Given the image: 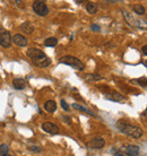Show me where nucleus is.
I'll return each mask as SVG.
<instances>
[{"label": "nucleus", "mask_w": 147, "mask_h": 156, "mask_svg": "<svg viewBox=\"0 0 147 156\" xmlns=\"http://www.w3.org/2000/svg\"><path fill=\"white\" fill-rule=\"evenodd\" d=\"M27 57L31 59V61L35 66L40 68H47L51 65V59L43 51L36 48H30L27 50Z\"/></svg>", "instance_id": "f257e3e1"}, {"label": "nucleus", "mask_w": 147, "mask_h": 156, "mask_svg": "<svg viewBox=\"0 0 147 156\" xmlns=\"http://www.w3.org/2000/svg\"><path fill=\"white\" fill-rule=\"evenodd\" d=\"M117 128L120 130L121 133L127 135V136L131 137V138H140L143 136V130L140 127L135 125H130V123H126L122 120H120L118 123H117Z\"/></svg>", "instance_id": "f03ea898"}, {"label": "nucleus", "mask_w": 147, "mask_h": 156, "mask_svg": "<svg viewBox=\"0 0 147 156\" xmlns=\"http://www.w3.org/2000/svg\"><path fill=\"white\" fill-rule=\"evenodd\" d=\"M59 62L63 63V65H68V66L73 67L77 70H84L85 65L83 63V61H81L78 58L74 57V55H63L59 59Z\"/></svg>", "instance_id": "7ed1b4c3"}, {"label": "nucleus", "mask_w": 147, "mask_h": 156, "mask_svg": "<svg viewBox=\"0 0 147 156\" xmlns=\"http://www.w3.org/2000/svg\"><path fill=\"white\" fill-rule=\"evenodd\" d=\"M124 12V18L127 20L128 24H130L131 26H135V27H138V28H147V23L145 20H138V18H135L132 15H130L128 12Z\"/></svg>", "instance_id": "20e7f679"}, {"label": "nucleus", "mask_w": 147, "mask_h": 156, "mask_svg": "<svg viewBox=\"0 0 147 156\" xmlns=\"http://www.w3.org/2000/svg\"><path fill=\"white\" fill-rule=\"evenodd\" d=\"M33 10L38 16L44 17L49 14V7L47 6V4L44 1H34L33 2Z\"/></svg>", "instance_id": "39448f33"}, {"label": "nucleus", "mask_w": 147, "mask_h": 156, "mask_svg": "<svg viewBox=\"0 0 147 156\" xmlns=\"http://www.w3.org/2000/svg\"><path fill=\"white\" fill-rule=\"evenodd\" d=\"M13 37L10 35L9 31L6 30H1L0 31V45L2 48H9L12 45Z\"/></svg>", "instance_id": "423d86ee"}, {"label": "nucleus", "mask_w": 147, "mask_h": 156, "mask_svg": "<svg viewBox=\"0 0 147 156\" xmlns=\"http://www.w3.org/2000/svg\"><path fill=\"white\" fill-rule=\"evenodd\" d=\"M120 151L127 156H137L139 154V147L137 145H127V146L121 147Z\"/></svg>", "instance_id": "0eeeda50"}, {"label": "nucleus", "mask_w": 147, "mask_h": 156, "mask_svg": "<svg viewBox=\"0 0 147 156\" xmlns=\"http://www.w3.org/2000/svg\"><path fill=\"white\" fill-rule=\"evenodd\" d=\"M42 129L47 133H50V135H58L59 133V127L52 123V122H43Z\"/></svg>", "instance_id": "6e6552de"}, {"label": "nucleus", "mask_w": 147, "mask_h": 156, "mask_svg": "<svg viewBox=\"0 0 147 156\" xmlns=\"http://www.w3.org/2000/svg\"><path fill=\"white\" fill-rule=\"evenodd\" d=\"M105 145V140L102 137H95L88 143V146L93 149H101L103 148Z\"/></svg>", "instance_id": "1a4fd4ad"}, {"label": "nucleus", "mask_w": 147, "mask_h": 156, "mask_svg": "<svg viewBox=\"0 0 147 156\" xmlns=\"http://www.w3.org/2000/svg\"><path fill=\"white\" fill-rule=\"evenodd\" d=\"M105 98L113 102H122L126 100V96L118 93V92H109V93L105 94Z\"/></svg>", "instance_id": "9d476101"}, {"label": "nucleus", "mask_w": 147, "mask_h": 156, "mask_svg": "<svg viewBox=\"0 0 147 156\" xmlns=\"http://www.w3.org/2000/svg\"><path fill=\"white\" fill-rule=\"evenodd\" d=\"M13 41L18 47H26L27 45V39L22 34H15L13 37Z\"/></svg>", "instance_id": "9b49d317"}, {"label": "nucleus", "mask_w": 147, "mask_h": 156, "mask_svg": "<svg viewBox=\"0 0 147 156\" xmlns=\"http://www.w3.org/2000/svg\"><path fill=\"white\" fill-rule=\"evenodd\" d=\"M13 87L15 90H24L26 87V80L25 79H22V78H16L13 80Z\"/></svg>", "instance_id": "f8f14e48"}, {"label": "nucleus", "mask_w": 147, "mask_h": 156, "mask_svg": "<svg viewBox=\"0 0 147 156\" xmlns=\"http://www.w3.org/2000/svg\"><path fill=\"white\" fill-rule=\"evenodd\" d=\"M44 109H45V111L49 112V113H53L54 111L57 110V103H56V101H53V100L47 101L44 103Z\"/></svg>", "instance_id": "ddd939ff"}, {"label": "nucleus", "mask_w": 147, "mask_h": 156, "mask_svg": "<svg viewBox=\"0 0 147 156\" xmlns=\"http://www.w3.org/2000/svg\"><path fill=\"white\" fill-rule=\"evenodd\" d=\"M20 31H23V33H26V34H32L34 32V26L32 25L30 22H24L22 25H20Z\"/></svg>", "instance_id": "4468645a"}, {"label": "nucleus", "mask_w": 147, "mask_h": 156, "mask_svg": "<svg viewBox=\"0 0 147 156\" xmlns=\"http://www.w3.org/2000/svg\"><path fill=\"white\" fill-rule=\"evenodd\" d=\"M73 108L74 109H76V110H79V111H83L84 113H86V114H89L91 117H95L96 118L97 115L95 113H93L91 110H88V109H86V108H84V106H81V105H79V104H77V103H74L73 104Z\"/></svg>", "instance_id": "2eb2a0df"}, {"label": "nucleus", "mask_w": 147, "mask_h": 156, "mask_svg": "<svg viewBox=\"0 0 147 156\" xmlns=\"http://www.w3.org/2000/svg\"><path fill=\"white\" fill-rule=\"evenodd\" d=\"M86 10L88 14L91 15H94V14H96L97 12V6L96 4H94L92 1H88L87 4H86Z\"/></svg>", "instance_id": "dca6fc26"}, {"label": "nucleus", "mask_w": 147, "mask_h": 156, "mask_svg": "<svg viewBox=\"0 0 147 156\" xmlns=\"http://www.w3.org/2000/svg\"><path fill=\"white\" fill-rule=\"evenodd\" d=\"M132 9H134V12L137 14V15H139V16H142V15H144L145 14V7H144L143 5H135L134 7H132Z\"/></svg>", "instance_id": "f3484780"}, {"label": "nucleus", "mask_w": 147, "mask_h": 156, "mask_svg": "<svg viewBox=\"0 0 147 156\" xmlns=\"http://www.w3.org/2000/svg\"><path fill=\"white\" fill-rule=\"evenodd\" d=\"M58 44V40L56 37H48L45 41H44V45L45 47H56Z\"/></svg>", "instance_id": "a211bd4d"}, {"label": "nucleus", "mask_w": 147, "mask_h": 156, "mask_svg": "<svg viewBox=\"0 0 147 156\" xmlns=\"http://www.w3.org/2000/svg\"><path fill=\"white\" fill-rule=\"evenodd\" d=\"M85 79L86 80H94V82H96V80H102L103 77L100 76V75H94V74H88L85 76Z\"/></svg>", "instance_id": "6ab92c4d"}, {"label": "nucleus", "mask_w": 147, "mask_h": 156, "mask_svg": "<svg viewBox=\"0 0 147 156\" xmlns=\"http://www.w3.org/2000/svg\"><path fill=\"white\" fill-rule=\"evenodd\" d=\"M8 152H9V148H8V146L6 144H1L0 145V155L4 156V155H7Z\"/></svg>", "instance_id": "aec40b11"}, {"label": "nucleus", "mask_w": 147, "mask_h": 156, "mask_svg": "<svg viewBox=\"0 0 147 156\" xmlns=\"http://www.w3.org/2000/svg\"><path fill=\"white\" fill-rule=\"evenodd\" d=\"M28 149H30V151H32V152H34V153H41V152H42V148H41L40 146H34V145L28 146Z\"/></svg>", "instance_id": "412c9836"}, {"label": "nucleus", "mask_w": 147, "mask_h": 156, "mask_svg": "<svg viewBox=\"0 0 147 156\" xmlns=\"http://www.w3.org/2000/svg\"><path fill=\"white\" fill-rule=\"evenodd\" d=\"M136 83H138L142 87H147V78H139L136 80Z\"/></svg>", "instance_id": "4be33fe9"}, {"label": "nucleus", "mask_w": 147, "mask_h": 156, "mask_svg": "<svg viewBox=\"0 0 147 156\" xmlns=\"http://www.w3.org/2000/svg\"><path fill=\"white\" fill-rule=\"evenodd\" d=\"M61 106H62V109L65 110V111H69V105L67 104V102L65 101V100H61Z\"/></svg>", "instance_id": "5701e85b"}, {"label": "nucleus", "mask_w": 147, "mask_h": 156, "mask_svg": "<svg viewBox=\"0 0 147 156\" xmlns=\"http://www.w3.org/2000/svg\"><path fill=\"white\" fill-rule=\"evenodd\" d=\"M91 28H92L93 31H95V32L100 31V26H97V25H92V26H91Z\"/></svg>", "instance_id": "b1692460"}, {"label": "nucleus", "mask_w": 147, "mask_h": 156, "mask_svg": "<svg viewBox=\"0 0 147 156\" xmlns=\"http://www.w3.org/2000/svg\"><path fill=\"white\" fill-rule=\"evenodd\" d=\"M142 52H143L145 55H147V44H146V45H144V47L142 48Z\"/></svg>", "instance_id": "393cba45"}, {"label": "nucleus", "mask_w": 147, "mask_h": 156, "mask_svg": "<svg viewBox=\"0 0 147 156\" xmlns=\"http://www.w3.org/2000/svg\"><path fill=\"white\" fill-rule=\"evenodd\" d=\"M62 119H63V120H66L65 122H67V123H70V118L69 117H66V115H63V117H62Z\"/></svg>", "instance_id": "a878e982"}, {"label": "nucleus", "mask_w": 147, "mask_h": 156, "mask_svg": "<svg viewBox=\"0 0 147 156\" xmlns=\"http://www.w3.org/2000/svg\"><path fill=\"white\" fill-rule=\"evenodd\" d=\"M114 155H116V156H124V154H122V153H121V151L119 149V151H117V152L114 153Z\"/></svg>", "instance_id": "bb28decb"}, {"label": "nucleus", "mask_w": 147, "mask_h": 156, "mask_svg": "<svg viewBox=\"0 0 147 156\" xmlns=\"http://www.w3.org/2000/svg\"><path fill=\"white\" fill-rule=\"evenodd\" d=\"M4 156H12V155H9V154H7V155H4Z\"/></svg>", "instance_id": "cd10ccee"}, {"label": "nucleus", "mask_w": 147, "mask_h": 156, "mask_svg": "<svg viewBox=\"0 0 147 156\" xmlns=\"http://www.w3.org/2000/svg\"><path fill=\"white\" fill-rule=\"evenodd\" d=\"M146 113H147V109H146Z\"/></svg>", "instance_id": "c85d7f7f"}, {"label": "nucleus", "mask_w": 147, "mask_h": 156, "mask_svg": "<svg viewBox=\"0 0 147 156\" xmlns=\"http://www.w3.org/2000/svg\"><path fill=\"white\" fill-rule=\"evenodd\" d=\"M146 66H147V62H146Z\"/></svg>", "instance_id": "c756f323"}]
</instances>
